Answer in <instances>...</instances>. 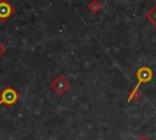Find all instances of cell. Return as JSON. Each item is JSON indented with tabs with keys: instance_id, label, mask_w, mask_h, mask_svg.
Returning <instances> with one entry per match:
<instances>
[{
	"instance_id": "cell-4",
	"label": "cell",
	"mask_w": 156,
	"mask_h": 140,
	"mask_svg": "<svg viewBox=\"0 0 156 140\" xmlns=\"http://www.w3.org/2000/svg\"><path fill=\"white\" fill-rule=\"evenodd\" d=\"M51 88H52L57 94H63V93L67 91L68 84H67V82H66V79H65L63 77H57V78L54 80V83L51 84Z\"/></svg>"
},
{
	"instance_id": "cell-2",
	"label": "cell",
	"mask_w": 156,
	"mask_h": 140,
	"mask_svg": "<svg viewBox=\"0 0 156 140\" xmlns=\"http://www.w3.org/2000/svg\"><path fill=\"white\" fill-rule=\"evenodd\" d=\"M20 99L18 93L12 88V86H6L0 91V106H6L11 107L13 106Z\"/></svg>"
},
{
	"instance_id": "cell-3",
	"label": "cell",
	"mask_w": 156,
	"mask_h": 140,
	"mask_svg": "<svg viewBox=\"0 0 156 140\" xmlns=\"http://www.w3.org/2000/svg\"><path fill=\"white\" fill-rule=\"evenodd\" d=\"M13 12L15 10L7 0H0V21H7Z\"/></svg>"
},
{
	"instance_id": "cell-1",
	"label": "cell",
	"mask_w": 156,
	"mask_h": 140,
	"mask_svg": "<svg viewBox=\"0 0 156 140\" xmlns=\"http://www.w3.org/2000/svg\"><path fill=\"white\" fill-rule=\"evenodd\" d=\"M135 77H136V79H138V83H136V85L134 86V89L132 90L130 95L128 96V102H130L132 100L135 101L134 99H135V96L138 95L139 86H140L141 84H144V83H149V82L152 79V71H151V68H149V67H146V66L140 67V68L136 69Z\"/></svg>"
},
{
	"instance_id": "cell-6",
	"label": "cell",
	"mask_w": 156,
	"mask_h": 140,
	"mask_svg": "<svg viewBox=\"0 0 156 140\" xmlns=\"http://www.w3.org/2000/svg\"><path fill=\"white\" fill-rule=\"evenodd\" d=\"M5 52H6V47H5V46H4V44L0 41V57H1Z\"/></svg>"
},
{
	"instance_id": "cell-5",
	"label": "cell",
	"mask_w": 156,
	"mask_h": 140,
	"mask_svg": "<svg viewBox=\"0 0 156 140\" xmlns=\"http://www.w3.org/2000/svg\"><path fill=\"white\" fill-rule=\"evenodd\" d=\"M146 18H147V21H149L151 24H154V26L156 27V4H155V6L146 13Z\"/></svg>"
}]
</instances>
